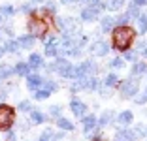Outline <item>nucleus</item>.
<instances>
[{"label":"nucleus","mask_w":147,"mask_h":141,"mask_svg":"<svg viewBox=\"0 0 147 141\" xmlns=\"http://www.w3.org/2000/svg\"><path fill=\"white\" fill-rule=\"evenodd\" d=\"M111 34H113V47L119 51H128L136 32L130 26H115Z\"/></svg>","instance_id":"1"},{"label":"nucleus","mask_w":147,"mask_h":141,"mask_svg":"<svg viewBox=\"0 0 147 141\" xmlns=\"http://www.w3.org/2000/svg\"><path fill=\"white\" fill-rule=\"evenodd\" d=\"M15 122V111L9 105H0V130H9Z\"/></svg>","instance_id":"2"},{"label":"nucleus","mask_w":147,"mask_h":141,"mask_svg":"<svg viewBox=\"0 0 147 141\" xmlns=\"http://www.w3.org/2000/svg\"><path fill=\"white\" fill-rule=\"evenodd\" d=\"M140 89V81L138 77H128V79H125V81L121 83V96L123 98H136V92H138Z\"/></svg>","instance_id":"3"},{"label":"nucleus","mask_w":147,"mask_h":141,"mask_svg":"<svg viewBox=\"0 0 147 141\" xmlns=\"http://www.w3.org/2000/svg\"><path fill=\"white\" fill-rule=\"evenodd\" d=\"M28 32H30V36H45V32H47V23L43 21V19H38V17H34V19H30L28 21Z\"/></svg>","instance_id":"4"},{"label":"nucleus","mask_w":147,"mask_h":141,"mask_svg":"<svg viewBox=\"0 0 147 141\" xmlns=\"http://www.w3.org/2000/svg\"><path fill=\"white\" fill-rule=\"evenodd\" d=\"M57 26H59L64 34H70V32L76 30V23H74L70 17H57Z\"/></svg>","instance_id":"5"},{"label":"nucleus","mask_w":147,"mask_h":141,"mask_svg":"<svg viewBox=\"0 0 147 141\" xmlns=\"http://www.w3.org/2000/svg\"><path fill=\"white\" fill-rule=\"evenodd\" d=\"M70 109H72V113L76 117H79V119H83V117H85V113H87V105L81 102V100H76V98L70 102Z\"/></svg>","instance_id":"6"},{"label":"nucleus","mask_w":147,"mask_h":141,"mask_svg":"<svg viewBox=\"0 0 147 141\" xmlns=\"http://www.w3.org/2000/svg\"><path fill=\"white\" fill-rule=\"evenodd\" d=\"M43 79L42 75H38V73H32V75H28L26 77V87L34 92V90H38V89H42V85H43Z\"/></svg>","instance_id":"7"},{"label":"nucleus","mask_w":147,"mask_h":141,"mask_svg":"<svg viewBox=\"0 0 147 141\" xmlns=\"http://www.w3.org/2000/svg\"><path fill=\"white\" fill-rule=\"evenodd\" d=\"M91 53L94 56H106L109 53V45L106 42H94L91 45Z\"/></svg>","instance_id":"8"},{"label":"nucleus","mask_w":147,"mask_h":141,"mask_svg":"<svg viewBox=\"0 0 147 141\" xmlns=\"http://www.w3.org/2000/svg\"><path fill=\"white\" fill-rule=\"evenodd\" d=\"M136 139H138L136 130H119L115 134V141H136Z\"/></svg>","instance_id":"9"},{"label":"nucleus","mask_w":147,"mask_h":141,"mask_svg":"<svg viewBox=\"0 0 147 141\" xmlns=\"http://www.w3.org/2000/svg\"><path fill=\"white\" fill-rule=\"evenodd\" d=\"M96 126H98V119H96L94 115H85L83 117V130H85V134L94 130Z\"/></svg>","instance_id":"10"},{"label":"nucleus","mask_w":147,"mask_h":141,"mask_svg":"<svg viewBox=\"0 0 147 141\" xmlns=\"http://www.w3.org/2000/svg\"><path fill=\"white\" fill-rule=\"evenodd\" d=\"M34 42H36V38H34V36H30V34L21 36V38L17 40V43H19L21 49H30V47H34Z\"/></svg>","instance_id":"11"},{"label":"nucleus","mask_w":147,"mask_h":141,"mask_svg":"<svg viewBox=\"0 0 147 141\" xmlns=\"http://www.w3.org/2000/svg\"><path fill=\"white\" fill-rule=\"evenodd\" d=\"M28 66H30V70H38L43 66V58L42 55H38V53H32L30 56H28Z\"/></svg>","instance_id":"12"},{"label":"nucleus","mask_w":147,"mask_h":141,"mask_svg":"<svg viewBox=\"0 0 147 141\" xmlns=\"http://www.w3.org/2000/svg\"><path fill=\"white\" fill-rule=\"evenodd\" d=\"M96 17H98V11H94L92 8H85V9L81 11V21H85V23L96 21Z\"/></svg>","instance_id":"13"},{"label":"nucleus","mask_w":147,"mask_h":141,"mask_svg":"<svg viewBox=\"0 0 147 141\" xmlns=\"http://www.w3.org/2000/svg\"><path fill=\"white\" fill-rule=\"evenodd\" d=\"M132 120H134L132 111H123V113H119V117H117V122L121 124V126H128V124H132Z\"/></svg>","instance_id":"14"},{"label":"nucleus","mask_w":147,"mask_h":141,"mask_svg":"<svg viewBox=\"0 0 147 141\" xmlns=\"http://www.w3.org/2000/svg\"><path fill=\"white\" fill-rule=\"evenodd\" d=\"M100 28H102V32H113V28H115V17H104L102 23H100Z\"/></svg>","instance_id":"15"},{"label":"nucleus","mask_w":147,"mask_h":141,"mask_svg":"<svg viewBox=\"0 0 147 141\" xmlns=\"http://www.w3.org/2000/svg\"><path fill=\"white\" fill-rule=\"evenodd\" d=\"M15 73L21 77H28V72H30V66H28V62H17V66H15Z\"/></svg>","instance_id":"16"},{"label":"nucleus","mask_w":147,"mask_h":141,"mask_svg":"<svg viewBox=\"0 0 147 141\" xmlns=\"http://www.w3.org/2000/svg\"><path fill=\"white\" fill-rule=\"evenodd\" d=\"M123 4H125V0H106L104 8L109 9V11H117V9H121Z\"/></svg>","instance_id":"17"},{"label":"nucleus","mask_w":147,"mask_h":141,"mask_svg":"<svg viewBox=\"0 0 147 141\" xmlns=\"http://www.w3.org/2000/svg\"><path fill=\"white\" fill-rule=\"evenodd\" d=\"M57 126H59L61 130H68V132L74 130V122L68 120V119H64V117H59V119H57Z\"/></svg>","instance_id":"18"},{"label":"nucleus","mask_w":147,"mask_h":141,"mask_svg":"<svg viewBox=\"0 0 147 141\" xmlns=\"http://www.w3.org/2000/svg\"><path fill=\"white\" fill-rule=\"evenodd\" d=\"M104 85L108 87V89H111V87H117L119 85V75L117 73H108L104 79Z\"/></svg>","instance_id":"19"},{"label":"nucleus","mask_w":147,"mask_h":141,"mask_svg":"<svg viewBox=\"0 0 147 141\" xmlns=\"http://www.w3.org/2000/svg\"><path fill=\"white\" fill-rule=\"evenodd\" d=\"M13 73H15V70H13L9 64H2L0 66V79H8V77L13 75Z\"/></svg>","instance_id":"20"},{"label":"nucleus","mask_w":147,"mask_h":141,"mask_svg":"<svg viewBox=\"0 0 147 141\" xmlns=\"http://www.w3.org/2000/svg\"><path fill=\"white\" fill-rule=\"evenodd\" d=\"M147 72V64L145 62H136L134 66H132V75H143V73Z\"/></svg>","instance_id":"21"},{"label":"nucleus","mask_w":147,"mask_h":141,"mask_svg":"<svg viewBox=\"0 0 147 141\" xmlns=\"http://www.w3.org/2000/svg\"><path fill=\"white\" fill-rule=\"evenodd\" d=\"M111 120H113V111H104L102 117L98 119V124H100V126H108Z\"/></svg>","instance_id":"22"},{"label":"nucleus","mask_w":147,"mask_h":141,"mask_svg":"<svg viewBox=\"0 0 147 141\" xmlns=\"http://www.w3.org/2000/svg\"><path fill=\"white\" fill-rule=\"evenodd\" d=\"M30 120H32V124H42V122H45V115L42 111H30Z\"/></svg>","instance_id":"23"},{"label":"nucleus","mask_w":147,"mask_h":141,"mask_svg":"<svg viewBox=\"0 0 147 141\" xmlns=\"http://www.w3.org/2000/svg\"><path fill=\"white\" fill-rule=\"evenodd\" d=\"M126 15H128L130 19H138L140 17V8L136 4H130L128 6V11H126Z\"/></svg>","instance_id":"24"},{"label":"nucleus","mask_w":147,"mask_h":141,"mask_svg":"<svg viewBox=\"0 0 147 141\" xmlns=\"http://www.w3.org/2000/svg\"><path fill=\"white\" fill-rule=\"evenodd\" d=\"M42 89H45V90H47V92H49V94H51V92H55V90H57V89H59V85H57V83H55V81H51V79H47V81H43V85H42Z\"/></svg>","instance_id":"25"},{"label":"nucleus","mask_w":147,"mask_h":141,"mask_svg":"<svg viewBox=\"0 0 147 141\" xmlns=\"http://www.w3.org/2000/svg\"><path fill=\"white\" fill-rule=\"evenodd\" d=\"M138 28H140L142 34L147 32V15H140V17H138Z\"/></svg>","instance_id":"26"},{"label":"nucleus","mask_w":147,"mask_h":141,"mask_svg":"<svg viewBox=\"0 0 147 141\" xmlns=\"http://www.w3.org/2000/svg\"><path fill=\"white\" fill-rule=\"evenodd\" d=\"M128 15H126V13H123V15H117L115 17V25L117 26H126V23H128Z\"/></svg>","instance_id":"27"},{"label":"nucleus","mask_w":147,"mask_h":141,"mask_svg":"<svg viewBox=\"0 0 147 141\" xmlns=\"http://www.w3.org/2000/svg\"><path fill=\"white\" fill-rule=\"evenodd\" d=\"M6 51H9V53H17V51H19V43H17V40H11V42L6 43Z\"/></svg>","instance_id":"28"},{"label":"nucleus","mask_w":147,"mask_h":141,"mask_svg":"<svg viewBox=\"0 0 147 141\" xmlns=\"http://www.w3.org/2000/svg\"><path fill=\"white\" fill-rule=\"evenodd\" d=\"M53 136H55V134H53V130H51V128H47V130H43V132H42V136H40V139H38V141H51V139H53Z\"/></svg>","instance_id":"29"},{"label":"nucleus","mask_w":147,"mask_h":141,"mask_svg":"<svg viewBox=\"0 0 147 141\" xmlns=\"http://www.w3.org/2000/svg\"><path fill=\"white\" fill-rule=\"evenodd\" d=\"M109 66H111V68H115V70L123 68V66H125V58H121V56H117V58H113L111 62H109Z\"/></svg>","instance_id":"30"},{"label":"nucleus","mask_w":147,"mask_h":141,"mask_svg":"<svg viewBox=\"0 0 147 141\" xmlns=\"http://www.w3.org/2000/svg\"><path fill=\"white\" fill-rule=\"evenodd\" d=\"M49 96V92L45 89H38V90H34V98L36 100H45Z\"/></svg>","instance_id":"31"},{"label":"nucleus","mask_w":147,"mask_h":141,"mask_svg":"<svg viewBox=\"0 0 147 141\" xmlns=\"http://www.w3.org/2000/svg\"><path fill=\"white\" fill-rule=\"evenodd\" d=\"M0 13H2V17H11L13 13H15V9L11 8V6H2V8H0Z\"/></svg>","instance_id":"32"},{"label":"nucleus","mask_w":147,"mask_h":141,"mask_svg":"<svg viewBox=\"0 0 147 141\" xmlns=\"http://www.w3.org/2000/svg\"><path fill=\"white\" fill-rule=\"evenodd\" d=\"M17 107H19V111H23V113H26V111H30V109H32V105H30V102H28V100H23Z\"/></svg>","instance_id":"33"},{"label":"nucleus","mask_w":147,"mask_h":141,"mask_svg":"<svg viewBox=\"0 0 147 141\" xmlns=\"http://www.w3.org/2000/svg\"><path fill=\"white\" fill-rule=\"evenodd\" d=\"M45 55H47V56L59 55V45H49V47H45Z\"/></svg>","instance_id":"34"},{"label":"nucleus","mask_w":147,"mask_h":141,"mask_svg":"<svg viewBox=\"0 0 147 141\" xmlns=\"http://www.w3.org/2000/svg\"><path fill=\"white\" fill-rule=\"evenodd\" d=\"M49 115L59 119V117H61V105H51L49 107Z\"/></svg>","instance_id":"35"},{"label":"nucleus","mask_w":147,"mask_h":141,"mask_svg":"<svg viewBox=\"0 0 147 141\" xmlns=\"http://www.w3.org/2000/svg\"><path fill=\"white\" fill-rule=\"evenodd\" d=\"M134 100H136V103H140V105H143V103L147 102V89L143 90V94H140V96H136Z\"/></svg>","instance_id":"36"},{"label":"nucleus","mask_w":147,"mask_h":141,"mask_svg":"<svg viewBox=\"0 0 147 141\" xmlns=\"http://www.w3.org/2000/svg\"><path fill=\"white\" fill-rule=\"evenodd\" d=\"M136 56H138V53L136 51H125V60H130V62H132V60H136Z\"/></svg>","instance_id":"37"},{"label":"nucleus","mask_w":147,"mask_h":141,"mask_svg":"<svg viewBox=\"0 0 147 141\" xmlns=\"http://www.w3.org/2000/svg\"><path fill=\"white\" fill-rule=\"evenodd\" d=\"M145 47H147V45H145V42H143V40H140V42L136 43V49H138L140 53H143V51H145Z\"/></svg>","instance_id":"38"},{"label":"nucleus","mask_w":147,"mask_h":141,"mask_svg":"<svg viewBox=\"0 0 147 141\" xmlns=\"http://www.w3.org/2000/svg\"><path fill=\"white\" fill-rule=\"evenodd\" d=\"M45 9H47V11H53L55 13V9H57V6L53 4V2H47V6H45Z\"/></svg>","instance_id":"39"},{"label":"nucleus","mask_w":147,"mask_h":141,"mask_svg":"<svg viewBox=\"0 0 147 141\" xmlns=\"http://www.w3.org/2000/svg\"><path fill=\"white\" fill-rule=\"evenodd\" d=\"M21 11H23V13H30V11H32V6H30V4H25V6L21 8Z\"/></svg>","instance_id":"40"},{"label":"nucleus","mask_w":147,"mask_h":141,"mask_svg":"<svg viewBox=\"0 0 147 141\" xmlns=\"http://www.w3.org/2000/svg\"><path fill=\"white\" fill-rule=\"evenodd\" d=\"M51 141H64V134H57V136H53Z\"/></svg>","instance_id":"41"},{"label":"nucleus","mask_w":147,"mask_h":141,"mask_svg":"<svg viewBox=\"0 0 147 141\" xmlns=\"http://www.w3.org/2000/svg\"><path fill=\"white\" fill-rule=\"evenodd\" d=\"M6 141H15V132H11V130H9V132H8V137H6Z\"/></svg>","instance_id":"42"},{"label":"nucleus","mask_w":147,"mask_h":141,"mask_svg":"<svg viewBox=\"0 0 147 141\" xmlns=\"http://www.w3.org/2000/svg\"><path fill=\"white\" fill-rule=\"evenodd\" d=\"M132 4H136L138 8H142V6H145V4H147V0H134Z\"/></svg>","instance_id":"43"},{"label":"nucleus","mask_w":147,"mask_h":141,"mask_svg":"<svg viewBox=\"0 0 147 141\" xmlns=\"http://www.w3.org/2000/svg\"><path fill=\"white\" fill-rule=\"evenodd\" d=\"M92 141H108V139H104V137H102V136H98V137H96V139H92Z\"/></svg>","instance_id":"44"},{"label":"nucleus","mask_w":147,"mask_h":141,"mask_svg":"<svg viewBox=\"0 0 147 141\" xmlns=\"http://www.w3.org/2000/svg\"><path fill=\"white\" fill-rule=\"evenodd\" d=\"M70 2H74V0H62V4H70Z\"/></svg>","instance_id":"45"},{"label":"nucleus","mask_w":147,"mask_h":141,"mask_svg":"<svg viewBox=\"0 0 147 141\" xmlns=\"http://www.w3.org/2000/svg\"><path fill=\"white\" fill-rule=\"evenodd\" d=\"M143 56H145V58H147V47H145V51H143Z\"/></svg>","instance_id":"46"},{"label":"nucleus","mask_w":147,"mask_h":141,"mask_svg":"<svg viewBox=\"0 0 147 141\" xmlns=\"http://www.w3.org/2000/svg\"><path fill=\"white\" fill-rule=\"evenodd\" d=\"M0 23H2V13H0Z\"/></svg>","instance_id":"47"},{"label":"nucleus","mask_w":147,"mask_h":141,"mask_svg":"<svg viewBox=\"0 0 147 141\" xmlns=\"http://www.w3.org/2000/svg\"><path fill=\"white\" fill-rule=\"evenodd\" d=\"M32 2H42V0H32Z\"/></svg>","instance_id":"48"}]
</instances>
